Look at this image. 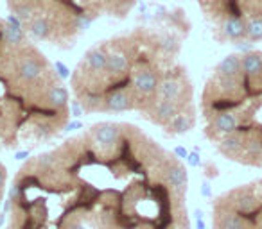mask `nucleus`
Segmentation results:
<instances>
[{"label":"nucleus","instance_id":"f257e3e1","mask_svg":"<svg viewBox=\"0 0 262 229\" xmlns=\"http://www.w3.org/2000/svg\"><path fill=\"white\" fill-rule=\"evenodd\" d=\"M72 175L77 211L94 229H190L187 188L171 170L180 160L139 128L99 143L88 133L54 150Z\"/></svg>","mask_w":262,"mask_h":229},{"label":"nucleus","instance_id":"f03ea898","mask_svg":"<svg viewBox=\"0 0 262 229\" xmlns=\"http://www.w3.org/2000/svg\"><path fill=\"white\" fill-rule=\"evenodd\" d=\"M203 133L219 154L262 168V52L226 56L201 91Z\"/></svg>","mask_w":262,"mask_h":229},{"label":"nucleus","instance_id":"7ed1b4c3","mask_svg":"<svg viewBox=\"0 0 262 229\" xmlns=\"http://www.w3.org/2000/svg\"><path fill=\"white\" fill-rule=\"evenodd\" d=\"M137 0H8L9 11L40 41L63 48L76 45L99 16L124 18Z\"/></svg>","mask_w":262,"mask_h":229},{"label":"nucleus","instance_id":"20e7f679","mask_svg":"<svg viewBox=\"0 0 262 229\" xmlns=\"http://www.w3.org/2000/svg\"><path fill=\"white\" fill-rule=\"evenodd\" d=\"M219 41H262V0H198Z\"/></svg>","mask_w":262,"mask_h":229},{"label":"nucleus","instance_id":"39448f33","mask_svg":"<svg viewBox=\"0 0 262 229\" xmlns=\"http://www.w3.org/2000/svg\"><path fill=\"white\" fill-rule=\"evenodd\" d=\"M212 225L214 229H262V177L215 197Z\"/></svg>","mask_w":262,"mask_h":229},{"label":"nucleus","instance_id":"423d86ee","mask_svg":"<svg viewBox=\"0 0 262 229\" xmlns=\"http://www.w3.org/2000/svg\"><path fill=\"white\" fill-rule=\"evenodd\" d=\"M56 72H58L59 79H67V77L70 75V73H69V68H67V66L63 65L61 61H56Z\"/></svg>","mask_w":262,"mask_h":229}]
</instances>
